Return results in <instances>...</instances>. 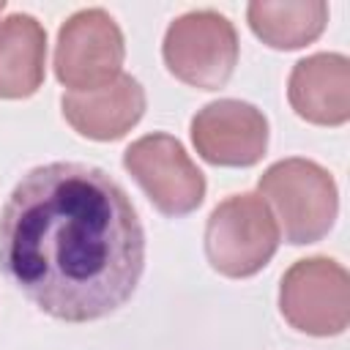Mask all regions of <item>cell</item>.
<instances>
[{
  "mask_svg": "<svg viewBox=\"0 0 350 350\" xmlns=\"http://www.w3.org/2000/svg\"><path fill=\"white\" fill-rule=\"evenodd\" d=\"M0 268L49 317L101 320L139 284L145 230L109 172L52 161L22 175L0 211Z\"/></svg>",
  "mask_w": 350,
  "mask_h": 350,
  "instance_id": "obj_1",
  "label": "cell"
},
{
  "mask_svg": "<svg viewBox=\"0 0 350 350\" xmlns=\"http://www.w3.org/2000/svg\"><path fill=\"white\" fill-rule=\"evenodd\" d=\"M260 197L273 205L284 241L293 246L317 243L328 235L339 213L334 175L312 159H279L257 180Z\"/></svg>",
  "mask_w": 350,
  "mask_h": 350,
  "instance_id": "obj_2",
  "label": "cell"
},
{
  "mask_svg": "<svg viewBox=\"0 0 350 350\" xmlns=\"http://www.w3.org/2000/svg\"><path fill=\"white\" fill-rule=\"evenodd\" d=\"M276 249L279 224L271 205L254 191L224 197L205 221V257L221 276H254L271 262Z\"/></svg>",
  "mask_w": 350,
  "mask_h": 350,
  "instance_id": "obj_3",
  "label": "cell"
},
{
  "mask_svg": "<svg viewBox=\"0 0 350 350\" xmlns=\"http://www.w3.org/2000/svg\"><path fill=\"white\" fill-rule=\"evenodd\" d=\"M238 52L235 25L213 8H194L175 16L161 41L167 71L197 90L224 88L238 66Z\"/></svg>",
  "mask_w": 350,
  "mask_h": 350,
  "instance_id": "obj_4",
  "label": "cell"
},
{
  "mask_svg": "<svg viewBox=\"0 0 350 350\" xmlns=\"http://www.w3.org/2000/svg\"><path fill=\"white\" fill-rule=\"evenodd\" d=\"M279 312L301 334L339 336L350 325V276L331 257L295 260L279 282Z\"/></svg>",
  "mask_w": 350,
  "mask_h": 350,
  "instance_id": "obj_5",
  "label": "cell"
},
{
  "mask_svg": "<svg viewBox=\"0 0 350 350\" xmlns=\"http://www.w3.org/2000/svg\"><path fill=\"white\" fill-rule=\"evenodd\" d=\"M123 30L104 8H79L57 30L55 77L68 93L96 90L118 79L123 71Z\"/></svg>",
  "mask_w": 350,
  "mask_h": 350,
  "instance_id": "obj_6",
  "label": "cell"
},
{
  "mask_svg": "<svg viewBox=\"0 0 350 350\" xmlns=\"http://www.w3.org/2000/svg\"><path fill=\"white\" fill-rule=\"evenodd\" d=\"M123 170L164 216H186L205 200V175L172 134L153 131L134 139L123 150Z\"/></svg>",
  "mask_w": 350,
  "mask_h": 350,
  "instance_id": "obj_7",
  "label": "cell"
},
{
  "mask_svg": "<svg viewBox=\"0 0 350 350\" xmlns=\"http://www.w3.org/2000/svg\"><path fill=\"white\" fill-rule=\"evenodd\" d=\"M191 145L213 167H252L268 150V118L249 101L219 98L197 109Z\"/></svg>",
  "mask_w": 350,
  "mask_h": 350,
  "instance_id": "obj_8",
  "label": "cell"
},
{
  "mask_svg": "<svg viewBox=\"0 0 350 350\" xmlns=\"http://www.w3.org/2000/svg\"><path fill=\"white\" fill-rule=\"evenodd\" d=\"M60 109L66 123L79 137L115 142L126 137L145 115V88L131 74H120L104 88L63 93Z\"/></svg>",
  "mask_w": 350,
  "mask_h": 350,
  "instance_id": "obj_9",
  "label": "cell"
},
{
  "mask_svg": "<svg viewBox=\"0 0 350 350\" xmlns=\"http://www.w3.org/2000/svg\"><path fill=\"white\" fill-rule=\"evenodd\" d=\"M287 101L298 118L314 126L350 120V60L342 52L301 57L287 79Z\"/></svg>",
  "mask_w": 350,
  "mask_h": 350,
  "instance_id": "obj_10",
  "label": "cell"
},
{
  "mask_svg": "<svg viewBox=\"0 0 350 350\" xmlns=\"http://www.w3.org/2000/svg\"><path fill=\"white\" fill-rule=\"evenodd\" d=\"M46 74V30L22 11L0 19V98H30Z\"/></svg>",
  "mask_w": 350,
  "mask_h": 350,
  "instance_id": "obj_11",
  "label": "cell"
},
{
  "mask_svg": "<svg viewBox=\"0 0 350 350\" xmlns=\"http://www.w3.org/2000/svg\"><path fill=\"white\" fill-rule=\"evenodd\" d=\"M252 33L271 49H301L317 41L328 25L323 0H252L246 5Z\"/></svg>",
  "mask_w": 350,
  "mask_h": 350,
  "instance_id": "obj_12",
  "label": "cell"
},
{
  "mask_svg": "<svg viewBox=\"0 0 350 350\" xmlns=\"http://www.w3.org/2000/svg\"><path fill=\"white\" fill-rule=\"evenodd\" d=\"M3 11H5V0H0V14H3Z\"/></svg>",
  "mask_w": 350,
  "mask_h": 350,
  "instance_id": "obj_13",
  "label": "cell"
}]
</instances>
